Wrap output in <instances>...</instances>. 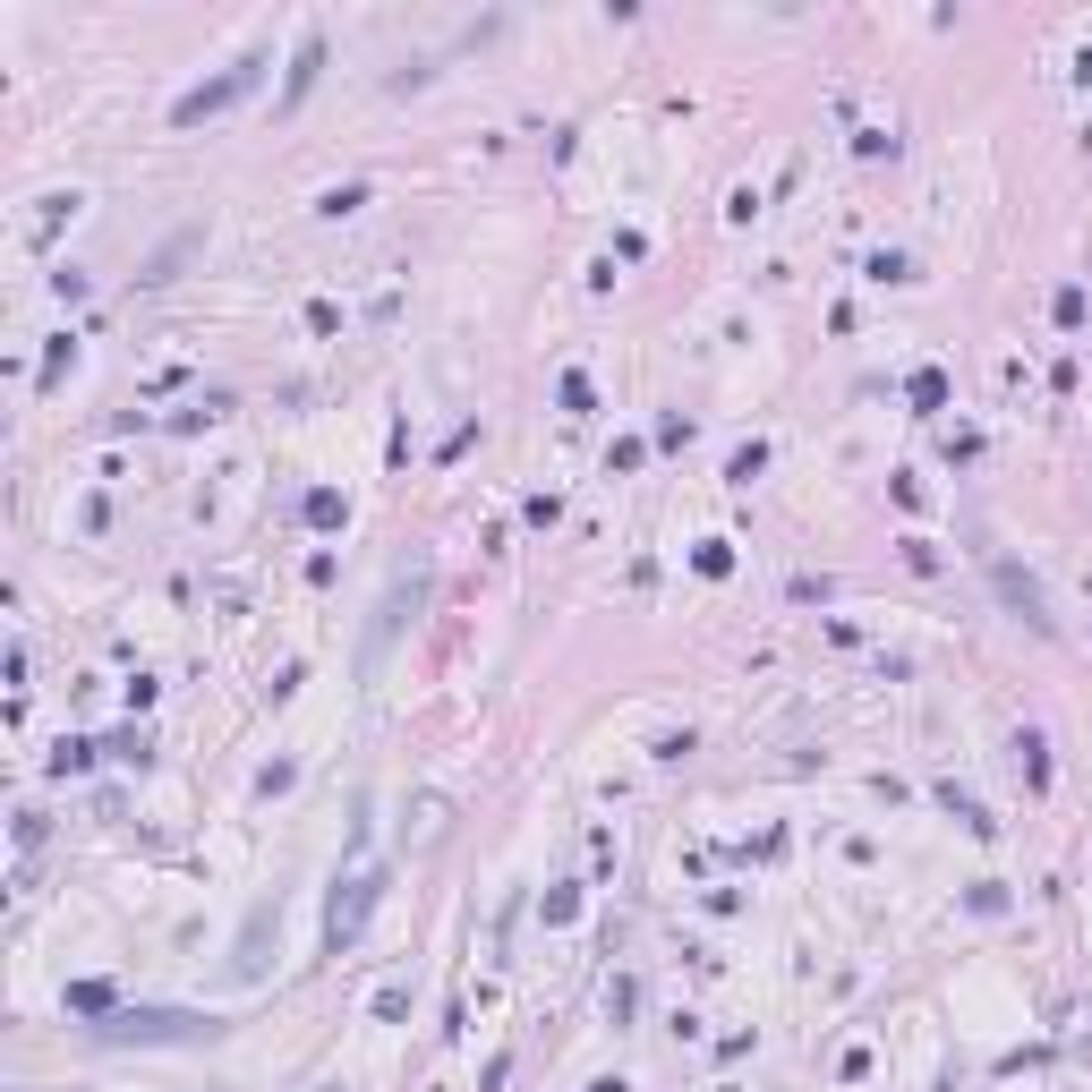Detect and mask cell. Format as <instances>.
<instances>
[{
    "label": "cell",
    "mask_w": 1092,
    "mask_h": 1092,
    "mask_svg": "<svg viewBox=\"0 0 1092 1092\" xmlns=\"http://www.w3.org/2000/svg\"><path fill=\"white\" fill-rule=\"evenodd\" d=\"M317 68H325V43L307 35V43H299V68H290V103H299V94H307V78H317Z\"/></svg>",
    "instance_id": "obj_4"
},
{
    "label": "cell",
    "mask_w": 1092,
    "mask_h": 1092,
    "mask_svg": "<svg viewBox=\"0 0 1092 1092\" xmlns=\"http://www.w3.org/2000/svg\"><path fill=\"white\" fill-rule=\"evenodd\" d=\"M307 521L333 529V521H342V495H325V487H317V495H307Z\"/></svg>",
    "instance_id": "obj_7"
},
{
    "label": "cell",
    "mask_w": 1092,
    "mask_h": 1092,
    "mask_svg": "<svg viewBox=\"0 0 1092 1092\" xmlns=\"http://www.w3.org/2000/svg\"><path fill=\"white\" fill-rule=\"evenodd\" d=\"M913 401L939 410V401H948V376H939V368H913Z\"/></svg>",
    "instance_id": "obj_5"
},
{
    "label": "cell",
    "mask_w": 1092,
    "mask_h": 1092,
    "mask_svg": "<svg viewBox=\"0 0 1092 1092\" xmlns=\"http://www.w3.org/2000/svg\"><path fill=\"white\" fill-rule=\"evenodd\" d=\"M368 905H376V880H350V896H333V921H325V939H333V948H350V939H359Z\"/></svg>",
    "instance_id": "obj_3"
},
{
    "label": "cell",
    "mask_w": 1092,
    "mask_h": 1092,
    "mask_svg": "<svg viewBox=\"0 0 1092 1092\" xmlns=\"http://www.w3.org/2000/svg\"><path fill=\"white\" fill-rule=\"evenodd\" d=\"M223 1015H188V1007H129L120 1025H103V1041H213Z\"/></svg>",
    "instance_id": "obj_1"
},
{
    "label": "cell",
    "mask_w": 1092,
    "mask_h": 1092,
    "mask_svg": "<svg viewBox=\"0 0 1092 1092\" xmlns=\"http://www.w3.org/2000/svg\"><path fill=\"white\" fill-rule=\"evenodd\" d=\"M68 1007H78V1015H103L111 990H103V982H78V990H68Z\"/></svg>",
    "instance_id": "obj_6"
},
{
    "label": "cell",
    "mask_w": 1092,
    "mask_h": 1092,
    "mask_svg": "<svg viewBox=\"0 0 1092 1092\" xmlns=\"http://www.w3.org/2000/svg\"><path fill=\"white\" fill-rule=\"evenodd\" d=\"M256 68H265V60H239L231 78H213V86H197V94H180V103H172V129H197V120H213V111H231L239 94L256 86Z\"/></svg>",
    "instance_id": "obj_2"
}]
</instances>
